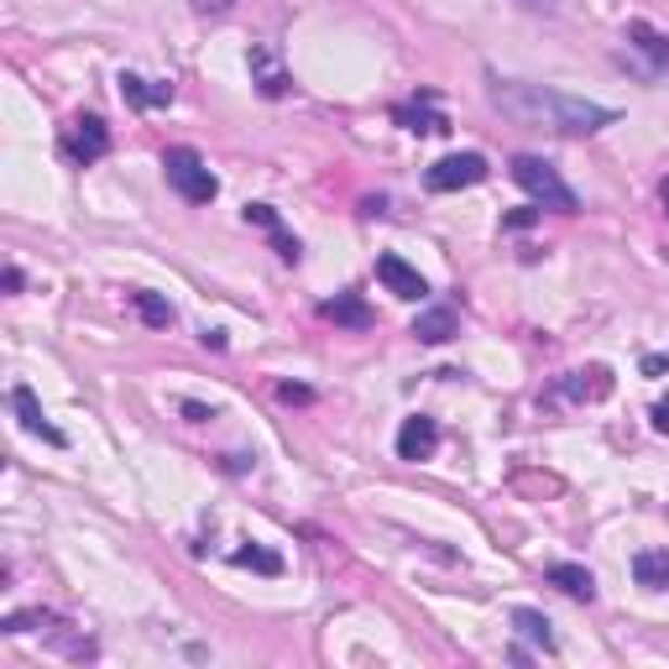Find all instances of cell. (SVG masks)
<instances>
[{"label":"cell","instance_id":"1","mask_svg":"<svg viewBox=\"0 0 669 669\" xmlns=\"http://www.w3.org/2000/svg\"><path fill=\"white\" fill-rule=\"evenodd\" d=\"M492 105L518 126H539V131H559V137H591L617 120L612 105L596 100H576L544 85H524V79H492Z\"/></svg>","mask_w":669,"mask_h":669},{"label":"cell","instance_id":"2","mask_svg":"<svg viewBox=\"0 0 669 669\" xmlns=\"http://www.w3.org/2000/svg\"><path fill=\"white\" fill-rule=\"evenodd\" d=\"M31 628H37V633H42V643H48V648H59L63 659H74V665H89V659H100V643L89 639L85 628H74V622H63L59 612H11V617H5V622H0V633H11V639H16V633H31Z\"/></svg>","mask_w":669,"mask_h":669},{"label":"cell","instance_id":"3","mask_svg":"<svg viewBox=\"0 0 669 669\" xmlns=\"http://www.w3.org/2000/svg\"><path fill=\"white\" fill-rule=\"evenodd\" d=\"M513 183H518L533 204H544V209H559V215H576V209H581L576 189L554 173V163H544V157H528V152L513 157Z\"/></svg>","mask_w":669,"mask_h":669},{"label":"cell","instance_id":"4","mask_svg":"<svg viewBox=\"0 0 669 669\" xmlns=\"http://www.w3.org/2000/svg\"><path fill=\"white\" fill-rule=\"evenodd\" d=\"M163 173H168V183L178 189V200H189V204H209L220 194V183L204 168V157L194 146H168V152H163Z\"/></svg>","mask_w":669,"mask_h":669},{"label":"cell","instance_id":"5","mask_svg":"<svg viewBox=\"0 0 669 669\" xmlns=\"http://www.w3.org/2000/svg\"><path fill=\"white\" fill-rule=\"evenodd\" d=\"M487 173H492V168H487V157H481V152H450V157L429 163L424 189H429V194H455V189H476Z\"/></svg>","mask_w":669,"mask_h":669},{"label":"cell","instance_id":"6","mask_svg":"<svg viewBox=\"0 0 669 669\" xmlns=\"http://www.w3.org/2000/svg\"><path fill=\"white\" fill-rule=\"evenodd\" d=\"M111 152V126L100 116H74L63 126V157L74 163V168H89V163H100Z\"/></svg>","mask_w":669,"mask_h":669},{"label":"cell","instance_id":"7","mask_svg":"<svg viewBox=\"0 0 669 669\" xmlns=\"http://www.w3.org/2000/svg\"><path fill=\"white\" fill-rule=\"evenodd\" d=\"M612 393V372L607 366H581V372H565V377L554 382L550 393H544V403H602Z\"/></svg>","mask_w":669,"mask_h":669},{"label":"cell","instance_id":"8","mask_svg":"<svg viewBox=\"0 0 669 669\" xmlns=\"http://www.w3.org/2000/svg\"><path fill=\"white\" fill-rule=\"evenodd\" d=\"M393 120L413 131V137H435V131H450V120L435 111V89H424L419 100H403V105H393Z\"/></svg>","mask_w":669,"mask_h":669},{"label":"cell","instance_id":"9","mask_svg":"<svg viewBox=\"0 0 669 669\" xmlns=\"http://www.w3.org/2000/svg\"><path fill=\"white\" fill-rule=\"evenodd\" d=\"M439 450V424L429 413H413L403 419V429H398V461H429Z\"/></svg>","mask_w":669,"mask_h":669},{"label":"cell","instance_id":"10","mask_svg":"<svg viewBox=\"0 0 669 669\" xmlns=\"http://www.w3.org/2000/svg\"><path fill=\"white\" fill-rule=\"evenodd\" d=\"M377 278L387 293H398V298H424L429 293V283L419 278V267H408L398 252H382L377 257Z\"/></svg>","mask_w":669,"mask_h":669},{"label":"cell","instance_id":"11","mask_svg":"<svg viewBox=\"0 0 669 669\" xmlns=\"http://www.w3.org/2000/svg\"><path fill=\"white\" fill-rule=\"evenodd\" d=\"M11 408H16L22 429H27V435H37L42 445H59V450L68 445V435H63L59 424H48V419H42V403L31 398V387H11Z\"/></svg>","mask_w":669,"mask_h":669},{"label":"cell","instance_id":"12","mask_svg":"<svg viewBox=\"0 0 669 669\" xmlns=\"http://www.w3.org/2000/svg\"><path fill=\"white\" fill-rule=\"evenodd\" d=\"M252 85L262 89V100H283V94H288L293 89V79H288V68H283V63H278V53H272V48H252Z\"/></svg>","mask_w":669,"mask_h":669},{"label":"cell","instance_id":"13","mask_svg":"<svg viewBox=\"0 0 669 669\" xmlns=\"http://www.w3.org/2000/svg\"><path fill=\"white\" fill-rule=\"evenodd\" d=\"M622 42H628L633 53H643V59H648V74L669 68V37H665L659 27H654V22H628Z\"/></svg>","mask_w":669,"mask_h":669},{"label":"cell","instance_id":"14","mask_svg":"<svg viewBox=\"0 0 669 669\" xmlns=\"http://www.w3.org/2000/svg\"><path fill=\"white\" fill-rule=\"evenodd\" d=\"M120 94L137 105V111H157V105H173V85H152V79H142V74H120L116 79Z\"/></svg>","mask_w":669,"mask_h":669},{"label":"cell","instance_id":"15","mask_svg":"<svg viewBox=\"0 0 669 669\" xmlns=\"http://www.w3.org/2000/svg\"><path fill=\"white\" fill-rule=\"evenodd\" d=\"M544 581L559 586L570 602H596V581H591V570H586V565H550V570H544Z\"/></svg>","mask_w":669,"mask_h":669},{"label":"cell","instance_id":"16","mask_svg":"<svg viewBox=\"0 0 669 669\" xmlns=\"http://www.w3.org/2000/svg\"><path fill=\"white\" fill-rule=\"evenodd\" d=\"M455 330H461L455 309H424V314L413 320V330H408V335H413V340H424V346H445Z\"/></svg>","mask_w":669,"mask_h":669},{"label":"cell","instance_id":"17","mask_svg":"<svg viewBox=\"0 0 669 669\" xmlns=\"http://www.w3.org/2000/svg\"><path fill=\"white\" fill-rule=\"evenodd\" d=\"M320 314H324V320H335V324H346V330H372V320H377V314H372L356 293H335Z\"/></svg>","mask_w":669,"mask_h":669},{"label":"cell","instance_id":"18","mask_svg":"<svg viewBox=\"0 0 669 669\" xmlns=\"http://www.w3.org/2000/svg\"><path fill=\"white\" fill-rule=\"evenodd\" d=\"M633 581H639L643 591H669V550L633 554Z\"/></svg>","mask_w":669,"mask_h":669},{"label":"cell","instance_id":"19","mask_svg":"<svg viewBox=\"0 0 669 669\" xmlns=\"http://www.w3.org/2000/svg\"><path fill=\"white\" fill-rule=\"evenodd\" d=\"M131 309H137V314H142V324H152V330H168V324L178 320L173 304H168V298H157V293H146V288H131Z\"/></svg>","mask_w":669,"mask_h":669},{"label":"cell","instance_id":"20","mask_svg":"<svg viewBox=\"0 0 669 669\" xmlns=\"http://www.w3.org/2000/svg\"><path fill=\"white\" fill-rule=\"evenodd\" d=\"M513 628H518L528 643H539L544 654H554V633H550V617H544V612L518 607V612H513Z\"/></svg>","mask_w":669,"mask_h":669},{"label":"cell","instance_id":"21","mask_svg":"<svg viewBox=\"0 0 669 669\" xmlns=\"http://www.w3.org/2000/svg\"><path fill=\"white\" fill-rule=\"evenodd\" d=\"M235 565H252V570H262V576H278L283 570V554H272V550H235Z\"/></svg>","mask_w":669,"mask_h":669},{"label":"cell","instance_id":"22","mask_svg":"<svg viewBox=\"0 0 669 669\" xmlns=\"http://www.w3.org/2000/svg\"><path fill=\"white\" fill-rule=\"evenodd\" d=\"M272 246H278V257H283V262H298V257H304V246H298V235H288V231H283V226L272 231Z\"/></svg>","mask_w":669,"mask_h":669},{"label":"cell","instance_id":"23","mask_svg":"<svg viewBox=\"0 0 669 669\" xmlns=\"http://www.w3.org/2000/svg\"><path fill=\"white\" fill-rule=\"evenodd\" d=\"M246 226H262V231H278V209H272V204H246Z\"/></svg>","mask_w":669,"mask_h":669},{"label":"cell","instance_id":"24","mask_svg":"<svg viewBox=\"0 0 669 669\" xmlns=\"http://www.w3.org/2000/svg\"><path fill=\"white\" fill-rule=\"evenodd\" d=\"M183 419H189V424H209V419H215V408H204V403H194V398H183Z\"/></svg>","mask_w":669,"mask_h":669},{"label":"cell","instance_id":"25","mask_svg":"<svg viewBox=\"0 0 669 669\" xmlns=\"http://www.w3.org/2000/svg\"><path fill=\"white\" fill-rule=\"evenodd\" d=\"M533 220H539V209H513V215H507L502 226H507V231H528Z\"/></svg>","mask_w":669,"mask_h":669},{"label":"cell","instance_id":"26","mask_svg":"<svg viewBox=\"0 0 669 669\" xmlns=\"http://www.w3.org/2000/svg\"><path fill=\"white\" fill-rule=\"evenodd\" d=\"M278 398H283V403H309L314 393H309V387H298V382H283V387H278Z\"/></svg>","mask_w":669,"mask_h":669},{"label":"cell","instance_id":"27","mask_svg":"<svg viewBox=\"0 0 669 669\" xmlns=\"http://www.w3.org/2000/svg\"><path fill=\"white\" fill-rule=\"evenodd\" d=\"M235 0H194V11H200V16H220V11H231Z\"/></svg>","mask_w":669,"mask_h":669},{"label":"cell","instance_id":"28","mask_svg":"<svg viewBox=\"0 0 669 669\" xmlns=\"http://www.w3.org/2000/svg\"><path fill=\"white\" fill-rule=\"evenodd\" d=\"M654 429H659V435H669V398H665V403H654Z\"/></svg>","mask_w":669,"mask_h":669},{"label":"cell","instance_id":"29","mask_svg":"<svg viewBox=\"0 0 669 669\" xmlns=\"http://www.w3.org/2000/svg\"><path fill=\"white\" fill-rule=\"evenodd\" d=\"M665 366H669V356H643V372H648V377H659Z\"/></svg>","mask_w":669,"mask_h":669},{"label":"cell","instance_id":"30","mask_svg":"<svg viewBox=\"0 0 669 669\" xmlns=\"http://www.w3.org/2000/svg\"><path fill=\"white\" fill-rule=\"evenodd\" d=\"M5 293H22V267H5Z\"/></svg>","mask_w":669,"mask_h":669},{"label":"cell","instance_id":"31","mask_svg":"<svg viewBox=\"0 0 669 669\" xmlns=\"http://www.w3.org/2000/svg\"><path fill=\"white\" fill-rule=\"evenodd\" d=\"M659 200H665V215H669V178H665V189H659Z\"/></svg>","mask_w":669,"mask_h":669},{"label":"cell","instance_id":"32","mask_svg":"<svg viewBox=\"0 0 669 669\" xmlns=\"http://www.w3.org/2000/svg\"><path fill=\"white\" fill-rule=\"evenodd\" d=\"M528 5H539V0H528Z\"/></svg>","mask_w":669,"mask_h":669}]
</instances>
